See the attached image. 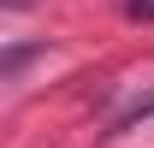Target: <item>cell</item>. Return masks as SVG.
Returning a JSON list of instances; mask_svg holds the SVG:
<instances>
[{
	"label": "cell",
	"mask_w": 154,
	"mask_h": 148,
	"mask_svg": "<svg viewBox=\"0 0 154 148\" xmlns=\"http://www.w3.org/2000/svg\"><path fill=\"white\" fill-rule=\"evenodd\" d=\"M125 12H131L136 24H154V0H125Z\"/></svg>",
	"instance_id": "obj_1"
},
{
	"label": "cell",
	"mask_w": 154,
	"mask_h": 148,
	"mask_svg": "<svg viewBox=\"0 0 154 148\" xmlns=\"http://www.w3.org/2000/svg\"><path fill=\"white\" fill-rule=\"evenodd\" d=\"M6 6H24V0H6Z\"/></svg>",
	"instance_id": "obj_2"
}]
</instances>
